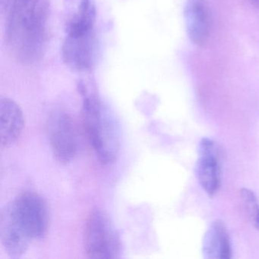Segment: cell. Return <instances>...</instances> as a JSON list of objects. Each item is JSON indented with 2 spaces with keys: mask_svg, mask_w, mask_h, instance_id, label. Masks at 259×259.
Returning a JSON list of instances; mask_svg holds the SVG:
<instances>
[{
  "mask_svg": "<svg viewBox=\"0 0 259 259\" xmlns=\"http://www.w3.org/2000/svg\"><path fill=\"white\" fill-rule=\"evenodd\" d=\"M78 92L83 97V127L98 159L104 164L113 163L119 151V138L113 118L104 108L92 77L78 80Z\"/></svg>",
  "mask_w": 259,
  "mask_h": 259,
  "instance_id": "7a4b0ae2",
  "label": "cell"
},
{
  "mask_svg": "<svg viewBox=\"0 0 259 259\" xmlns=\"http://www.w3.org/2000/svg\"><path fill=\"white\" fill-rule=\"evenodd\" d=\"M84 248L90 258H116L121 251V241L108 214L101 209L88 217L84 231Z\"/></svg>",
  "mask_w": 259,
  "mask_h": 259,
  "instance_id": "3957f363",
  "label": "cell"
},
{
  "mask_svg": "<svg viewBox=\"0 0 259 259\" xmlns=\"http://www.w3.org/2000/svg\"><path fill=\"white\" fill-rule=\"evenodd\" d=\"M240 195L251 224L259 231V202L257 197L252 191L246 188L241 189Z\"/></svg>",
  "mask_w": 259,
  "mask_h": 259,
  "instance_id": "4fadbf2b",
  "label": "cell"
},
{
  "mask_svg": "<svg viewBox=\"0 0 259 259\" xmlns=\"http://www.w3.org/2000/svg\"><path fill=\"white\" fill-rule=\"evenodd\" d=\"M47 133L53 154L60 163H70L78 153L76 127L69 113L56 110L47 122Z\"/></svg>",
  "mask_w": 259,
  "mask_h": 259,
  "instance_id": "277c9868",
  "label": "cell"
},
{
  "mask_svg": "<svg viewBox=\"0 0 259 259\" xmlns=\"http://www.w3.org/2000/svg\"><path fill=\"white\" fill-rule=\"evenodd\" d=\"M0 239L4 249L13 258L22 257L32 240L18 221L10 203L1 210Z\"/></svg>",
  "mask_w": 259,
  "mask_h": 259,
  "instance_id": "ba28073f",
  "label": "cell"
},
{
  "mask_svg": "<svg viewBox=\"0 0 259 259\" xmlns=\"http://www.w3.org/2000/svg\"><path fill=\"white\" fill-rule=\"evenodd\" d=\"M98 49L95 30L79 34H66L62 45V59L71 71L86 75L95 67Z\"/></svg>",
  "mask_w": 259,
  "mask_h": 259,
  "instance_id": "8992f818",
  "label": "cell"
},
{
  "mask_svg": "<svg viewBox=\"0 0 259 259\" xmlns=\"http://www.w3.org/2000/svg\"><path fill=\"white\" fill-rule=\"evenodd\" d=\"M21 225L31 239H41L49 228V211L45 200L38 194L26 192L10 201Z\"/></svg>",
  "mask_w": 259,
  "mask_h": 259,
  "instance_id": "5b68a950",
  "label": "cell"
},
{
  "mask_svg": "<svg viewBox=\"0 0 259 259\" xmlns=\"http://www.w3.org/2000/svg\"><path fill=\"white\" fill-rule=\"evenodd\" d=\"M63 23L66 34L92 31L96 22L95 0H63Z\"/></svg>",
  "mask_w": 259,
  "mask_h": 259,
  "instance_id": "30bf717a",
  "label": "cell"
},
{
  "mask_svg": "<svg viewBox=\"0 0 259 259\" xmlns=\"http://www.w3.org/2000/svg\"><path fill=\"white\" fill-rule=\"evenodd\" d=\"M184 19L190 40L197 46H205L211 32V16L207 0H187Z\"/></svg>",
  "mask_w": 259,
  "mask_h": 259,
  "instance_id": "9c48e42d",
  "label": "cell"
},
{
  "mask_svg": "<svg viewBox=\"0 0 259 259\" xmlns=\"http://www.w3.org/2000/svg\"><path fill=\"white\" fill-rule=\"evenodd\" d=\"M202 251L206 258H231L230 235L223 221L217 220L210 224L203 239Z\"/></svg>",
  "mask_w": 259,
  "mask_h": 259,
  "instance_id": "7c38bea8",
  "label": "cell"
},
{
  "mask_svg": "<svg viewBox=\"0 0 259 259\" xmlns=\"http://www.w3.org/2000/svg\"><path fill=\"white\" fill-rule=\"evenodd\" d=\"M6 13V42L10 54L22 64H34L48 46V0H11Z\"/></svg>",
  "mask_w": 259,
  "mask_h": 259,
  "instance_id": "6da1fadb",
  "label": "cell"
},
{
  "mask_svg": "<svg viewBox=\"0 0 259 259\" xmlns=\"http://www.w3.org/2000/svg\"><path fill=\"white\" fill-rule=\"evenodd\" d=\"M25 126L23 113L19 104L9 98L0 99V138L1 147L13 146L22 135Z\"/></svg>",
  "mask_w": 259,
  "mask_h": 259,
  "instance_id": "8fae6325",
  "label": "cell"
},
{
  "mask_svg": "<svg viewBox=\"0 0 259 259\" xmlns=\"http://www.w3.org/2000/svg\"><path fill=\"white\" fill-rule=\"evenodd\" d=\"M195 169L197 180L204 192L209 196L216 195L221 188V165L220 148L214 141L201 139Z\"/></svg>",
  "mask_w": 259,
  "mask_h": 259,
  "instance_id": "52a82bcc",
  "label": "cell"
},
{
  "mask_svg": "<svg viewBox=\"0 0 259 259\" xmlns=\"http://www.w3.org/2000/svg\"><path fill=\"white\" fill-rule=\"evenodd\" d=\"M251 5L254 6L256 8L259 9V0H249Z\"/></svg>",
  "mask_w": 259,
  "mask_h": 259,
  "instance_id": "5bb4252c",
  "label": "cell"
}]
</instances>
